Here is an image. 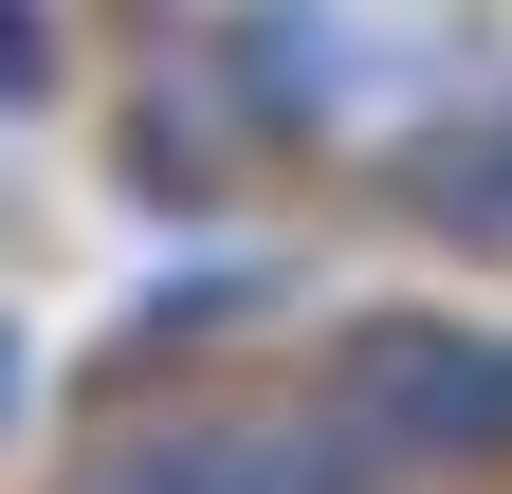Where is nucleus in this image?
Listing matches in <instances>:
<instances>
[{"mask_svg": "<svg viewBox=\"0 0 512 494\" xmlns=\"http://www.w3.org/2000/svg\"><path fill=\"white\" fill-rule=\"evenodd\" d=\"M330 440L384 476V458H512V348L494 330H421L384 312L330 348Z\"/></svg>", "mask_w": 512, "mask_h": 494, "instance_id": "1", "label": "nucleus"}, {"mask_svg": "<svg viewBox=\"0 0 512 494\" xmlns=\"http://www.w3.org/2000/svg\"><path fill=\"white\" fill-rule=\"evenodd\" d=\"M348 476L366 458L330 440V403H311V421H183V440H128L74 494H348Z\"/></svg>", "mask_w": 512, "mask_h": 494, "instance_id": "2", "label": "nucleus"}, {"mask_svg": "<svg viewBox=\"0 0 512 494\" xmlns=\"http://www.w3.org/2000/svg\"><path fill=\"white\" fill-rule=\"evenodd\" d=\"M403 202H421L439 238H512V129H458V147H421V165H403Z\"/></svg>", "mask_w": 512, "mask_h": 494, "instance_id": "3", "label": "nucleus"}, {"mask_svg": "<svg viewBox=\"0 0 512 494\" xmlns=\"http://www.w3.org/2000/svg\"><path fill=\"white\" fill-rule=\"evenodd\" d=\"M0 92H37V19H19V0H0Z\"/></svg>", "mask_w": 512, "mask_h": 494, "instance_id": "4", "label": "nucleus"}, {"mask_svg": "<svg viewBox=\"0 0 512 494\" xmlns=\"http://www.w3.org/2000/svg\"><path fill=\"white\" fill-rule=\"evenodd\" d=\"M0 403H19V348H0Z\"/></svg>", "mask_w": 512, "mask_h": 494, "instance_id": "5", "label": "nucleus"}]
</instances>
